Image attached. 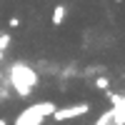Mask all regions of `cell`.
Listing matches in <instances>:
<instances>
[{
    "mask_svg": "<svg viewBox=\"0 0 125 125\" xmlns=\"http://www.w3.org/2000/svg\"><path fill=\"white\" fill-rule=\"evenodd\" d=\"M8 75H10L8 85L15 90L18 98H28L30 93L38 88V73L30 65H25V62H13L10 70H8Z\"/></svg>",
    "mask_w": 125,
    "mask_h": 125,
    "instance_id": "6da1fadb",
    "label": "cell"
},
{
    "mask_svg": "<svg viewBox=\"0 0 125 125\" xmlns=\"http://www.w3.org/2000/svg\"><path fill=\"white\" fill-rule=\"evenodd\" d=\"M55 108L58 105H55L53 100H43V103H35V105H28L15 118V125H43L45 118H53Z\"/></svg>",
    "mask_w": 125,
    "mask_h": 125,
    "instance_id": "7a4b0ae2",
    "label": "cell"
},
{
    "mask_svg": "<svg viewBox=\"0 0 125 125\" xmlns=\"http://www.w3.org/2000/svg\"><path fill=\"white\" fill-rule=\"evenodd\" d=\"M90 113V103H78V105H65V108H55L53 120L55 123H68L73 118H83Z\"/></svg>",
    "mask_w": 125,
    "mask_h": 125,
    "instance_id": "3957f363",
    "label": "cell"
},
{
    "mask_svg": "<svg viewBox=\"0 0 125 125\" xmlns=\"http://www.w3.org/2000/svg\"><path fill=\"white\" fill-rule=\"evenodd\" d=\"M108 98L113 100V123L115 125H125V105H123V95H115V93H108Z\"/></svg>",
    "mask_w": 125,
    "mask_h": 125,
    "instance_id": "277c9868",
    "label": "cell"
},
{
    "mask_svg": "<svg viewBox=\"0 0 125 125\" xmlns=\"http://www.w3.org/2000/svg\"><path fill=\"white\" fill-rule=\"evenodd\" d=\"M65 15H68V8H65V5H55L53 15H50V23H53V25L58 28V25H62V20H65Z\"/></svg>",
    "mask_w": 125,
    "mask_h": 125,
    "instance_id": "5b68a950",
    "label": "cell"
},
{
    "mask_svg": "<svg viewBox=\"0 0 125 125\" xmlns=\"http://www.w3.org/2000/svg\"><path fill=\"white\" fill-rule=\"evenodd\" d=\"M10 43H13V38H10V33H0V50H3V53H5V50L10 48Z\"/></svg>",
    "mask_w": 125,
    "mask_h": 125,
    "instance_id": "8992f818",
    "label": "cell"
},
{
    "mask_svg": "<svg viewBox=\"0 0 125 125\" xmlns=\"http://www.w3.org/2000/svg\"><path fill=\"white\" fill-rule=\"evenodd\" d=\"M95 88H98V90H108V88H110L108 78H105V75H98V78H95Z\"/></svg>",
    "mask_w": 125,
    "mask_h": 125,
    "instance_id": "52a82bcc",
    "label": "cell"
},
{
    "mask_svg": "<svg viewBox=\"0 0 125 125\" xmlns=\"http://www.w3.org/2000/svg\"><path fill=\"white\" fill-rule=\"evenodd\" d=\"M8 25L13 28V30H15V28H20V18H18V15H13V18L8 20Z\"/></svg>",
    "mask_w": 125,
    "mask_h": 125,
    "instance_id": "ba28073f",
    "label": "cell"
},
{
    "mask_svg": "<svg viewBox=\"0 0 125 125\" xmlns=\"http://www.w3.org/2000/svg\"><path fill=\"white\" fill-rule=\"evenodd\" d=\"M5 60V53H3V50H0V62H3Z\"/></svg>",
    "mask_w": 125,
    "mask_h": 125,
    "instance_id": "9c48e42d",
    "label": "cell"
},
{
    "mask_svg": "<svg viewBox=\"0 0 125 125\" xmlns=\"http://www.w3.org/2000/svg\"><path fill=\"white\" fill-rule=\"evenodd\" d=\"M0 125H8V120H5V118H0Z\"/></svg>",
    "mask_w": 125,
    "mask_h": 125,
    "instance_id": "30bf717a",
    "label": "cell"
},
{
    "mask_svg": "<svg viewBox=\"0 0 125 125\" xmlns=\"http://www.w3.org/2000/svg\"><path fill=\"white\" fill-rule=\"evenodd\" d=\"M115 3H123V0H115Z\"/></svg>",
    "mask_w": 125,
    "mask_h": 125,
    "instance_id": "8fae6325",
    "label": "cell"
}]
</instances>
